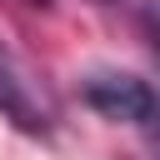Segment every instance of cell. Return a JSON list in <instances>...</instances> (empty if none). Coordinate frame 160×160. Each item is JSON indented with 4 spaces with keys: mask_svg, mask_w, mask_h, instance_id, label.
I'll return each mask as SVG.
<instances>
[{
    "mask_svg": "<svg viewBox=\"0 0 160 160\" xmlns=\"http://www.w3.org/2000/svg\"><path fill=\"white\" fill-rule=\"evenodd\" d=\"M100 5H105V0H100Z\"/></svg>",
    "mask_w": 160,
    "mask_h": 160,
    "instance_id": "obj_5",
    "label": "cell"
},
{
    "mask_svg": "<svg viewBox=\"0 0 160 160\" xmlns=\"http://www.w3.org/2000/svg\"><path fill=\"white\" fill-rule=\"evenodd\" d=\"M80 100L90 110H100L105 120L135 125V130H160V95L150 80L130 75V70H95L80 80Z\"/></svg>",
    "mask_w": 160,
    "mask_h": 160,
    "instance_id": "obj_1",
    "label": "cell"
},
{
    "mask_svg": "<svg viewBox=\"0 0 160 160\" xmlns=\"http://www.w3.org/2000/svg\"><path fill=\"white\" fill-rule=\"evenodd\" d=\"M145 35H150V55H155V65H160V20H145Z\"/></svg>",
    "mask_w": 160,
    "mask_h": 160,
    "instance_id": "obj_3",
    "label": "cell"
},
{
    "mask_svg": "<svg viewBox=\"0 0 160 160\" xmlns=\"http://www.w3.org/2000/svg\"><path fill=\"white\" fill-rule=\"evenodd\" d=\"M0 115L20 130V135H35V140H50L55 135V105L45 95V85L25 70V60L0 45Z\"/></svg>",
    "mask_w": 160,
    "mask_h": 160,
    "instance_id": "obj_2",
    "label": "cell"
},
{
    "mask_svg": "<svg viewBox=\"0 0 160 160\" xmlns=\"http://www.w3.org/2000/svg\"><path fill=\"white\" fill-rule=\"evenodd\" d=\"M35 5H50V0H35Z\"/></svg>",
    "mask_w": 160,
    "mask_h": 160,
    "instance_id": "obj_4",
    "label": "cell"
}]
</instances>
